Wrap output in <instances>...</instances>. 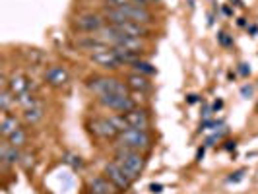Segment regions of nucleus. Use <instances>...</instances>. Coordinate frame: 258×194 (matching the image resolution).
<instances>
[{
  "label": "nucleus",
  "mask_w": 258,
  "mask_h": 194,
  "mask_svg": "<svg viewBox=\"0 0 258 194\" xmlns=\"http://www.w3.org/2000/svg\"><path fill=\"white\" fill-rule=\"evenodd\" d=\"M115 163L122 167V171L128 175L132 180L138 179V175L144 171L146 167V159L140 151L136 149H128V148H120L115 153Z\"/></svg>",
  "instance_id": "nucleus-1"
},
{
  "label": "nucleus",
  "mask_w": 258,
  "mask_h": 194,
  "mask_svg": "<svg viewBox=\"0 0 258 194\" xmlns=\"http://www.w3.org/2000/svg\"><path fill=\"white\" fill-rule=\"evenodd\" d=\"M87 90H91L95 95H109V93H116V95H128V86L122 84L116 78H91L87 82Z\"/></svg>",
  "instance_id": "nucleus-2"
},
{
  "label": "nucleus",
  "mask_w": 258,
  "mask_h": 194,
  "mask_svg": "<svg viewBox=\"0 0 258 194\" xmlns=\"http://www.w3.org/2000/svg\"><path fill=\"white\" fill-rule=\"evenodd\" d=\"M118 140L122 144V148L136 149V151H144V149L152 148V136L148 134V130H136L130 128L118 134Z\"/></svg>",
  "instance_id": "nucleus-3"
},
{
  "label": "nucleus",
  "mask_w": 258,
  "mask_h": 194,
  "mask_svg": "<svg viewBox=\"0 0 258 194\" xmlns=\"http://www.w3.org/2000/svg\"><path fill=\"white\" fill-rule=\"evenodd\" d=\"M105 177L111 180L118 190H128L130 184L134 182V180L130 179L128 175L122 171V167H120V165H116L115 161L105 165Z\"/></svg>",
  "instance_id": "nucleus-4"
},
{
  "label": "nucleus",
  "mask_w": 258,
  "mask_h": 194,
  "mask_svg": "<svg viewBox=\"0 0 258 194\" xmlns=\"http://www.w3.org/2000/svg\"><path fill=\"white\" fill-rule=\"evenodd\" d=\"M99 103L103 107H109L113 111H118V113H128L132 111L136 105L130 99L128 95H116V93H109V95H101Z\"/></svg>",
  "instance_id": "nucleus-5"
},
{
  "label": "nucleus",
  "mask_w": 258,
  "mask_h": 194,
  "mask_svg": "<svg viewBox=\"0 0 258 194\" xmlns=\"http://www.w3.org/2000/svg\"><path fill=\"white\" fill-rule=\"evenodd\" d=\"M91 60H93L95 64L103 66V68H107V70H116L118 66H122L120 60L116 59L113 47H105V49H101V51L91 53Z\"/></svg>",
  "instance_id": "nucleus-6"
},
{
  "label": "nucleus",
  "mask_w": 258,
  "mask_h": 194,
  "mask_svg": "<svg viewBox=\"0 0 258 194\" xmlns=\"http://www.w3.org/2000/svg\"><path fill=\"white\" fill-rule=\"evenodd\" d=\"M89 130L97 138H103V140H111V138L120 134L115 128V124L111 122V119H93L89 122Z\"/></svg>",
  "instance_id": "nucleus-7"
},
{
  "label": "nucleus",
  "mask_w": 258,
  "mask_h": 194,
  "mask_svg": "<svg viewBox=\"0 0 258 194\" xmlns=\"http://www.w3.org/2000/svg\"><path fill=\"white\" fill-rule=\"evenodd\" d=\"M120 10L124 12L128 22H136V24H144V26H146L148 22H152V12H150L146 6H138V4H134V2H130V4L120 6Z\"/></svg>",
  "instance_id": "nucleus-8"
},
{
  "label": "nucleus",
  "mask_w": 258,
  "mask_h": 194,
  "mask_svg": "<svg viewBox=\"0 0 258 194\" xmlns=\"http://www.w3.org/2000/svg\"><path fill=\"white\" fill-rule=\"evenodd\" d=\"M122 115H124V119H126L130 128H136V130H148L150 128V115L144 109L134 107L132 111L122 113Z\"/></svg>",
  "instance_id": "nucleus-9"
},
{
  "label": "nucleus",
  "mask_w": 258,
  "mask_h": 194,
  "mask_svg": "<svg viewBox=\"0 0 258 194\" xmlns=\"http://www.w3.org/2000/svg\"><path fill=\"white\" fill-rule=\"evenodd\" d=\"M103 22L105 20L97 14H84L76 20V28L80 31H86V33H97L101 28H105Z\"/></svg>",
  "instance_id": "nucleus-10"
},
{
  "label": "nucleus",
  "mask_w": 258,
  "mask_h": 194,
  "mask_svg": "<svg viewBox=\"0 0 258 194\" xmlns=\"http://www.w3.org/2000/svg\"><path fill=\"white\" fill-rule=\"evenodd\" d=\"M45 80H47V84H49V86H53V88H62V86H66V84H68L70 74H68V70H66V68H62V66H53V68H49V70H47Z\"/></svg>",
  "instance_id": "nucleus-11"
},
{
  "label": "nucleus",
  "mask_w": 258,
  "mask_h": 194,
  "mask_svg": "<svg viewBox=\"0 0 258 194\" xmlns=\"http://www.w3.org/2000/svg\"><path fill=\"white\" fill-rule=\"evenodd\" d=\"M115 28L120 31L122 35H126V37H138V39H142V37H146V35L150 33V30H148L144 24H136V22H124V24H116Z\"/></svg>",
  "instance_id": "nucleus-12"
},
{
  "label": "nucleus",
  "mask_w": 258,
  "mask_h": 194,
  "mask_svg": "<svg viewBox=\"0 0 258 194\" xmlns=\"http://www.w3.org/2000/svg\"><path fill=\"white\" fill-rule=\"evenodd\" d=\"M0 159H2V165L8 167V165H16L22 161V153L18 151L16 146H12L10 142H4L0 146Z\"/></svg>",
  "instance_id": "nucleus-13"
},
{
  "label": "nucleus",
  "mask_w": 258,
  "mask_h": 194,
  "mask_svg": "<svg viewBox=\"0 0 258 194\" xmlns=\"http://www.w3.org/2000/svg\"><path fill=\"white\" fill-rule=\"evenodd\" d=\"M29 88H31V84H29V80L24 74H14L8 80V86H6V90L10 91L12 95H16V97L29 91Z\"/></svg>",
  "instance_id": "nucleus-14"
},
{
  "label": "nucleus",
  "mask_w": 258,
  "mask_h": 194,
  "mask_svg": "<svg viewBox=\"0 0 258 194\" xmlns=\"http://www.w3.org/2000/svg\"><path fill=\"white\" fill-rule=\"evenodd\" d=\"M89 190L95 194H116L118 188L107 177H95L89 180Z\"/></svg>",
  "instance_id": "nucleus-15"
},
{
  "label": "nucleus",
  "mask_w": 258,
  "mask_h": 194,
  "mask_svg": "<svg viewBox=\"0 0 258 194\" xmlns=\"http://www.w3.org/2000/svg\"><path fill=\"white\" fill-rule=\"evenodd\" d=\"M113 51H115L116 59L120 60V64H134V62L142 60L140 59L142 53H138V51H130V49H124V47H113Z\"/></svg>",
  "instance_id": "nucleus-16"
},
{
  "label": "nucleus",
  "mask_w": 258,
  "mask_h": 194,
  "mask_svg": "<svg viewBox=\"0 0 258 194\" xmlns=\"http://www.w3.org/2000/svg\"><path fill=\"white\" fill-rule=\"evenodd\" d=\"M126 86H128V90L138 91V93H144V91L150 90V82L142 74H130L128 80H126Z\"/></svg>",
  "instance_id": "nucleus-17"
},
{
  "label": "nucleus",
  "mask_w": 258,
  "mask_h": 194,
  "mask_svg": "<svg viewBox=\"0 0 258 194\" xmlns=\"http://www.w3.org/2000/svg\"><path fill=\"white\" fill-rule=\"evenodd\" d=\"M18 128H22V126H20V120L16 119V117H12V115H4V117H2L0 132H2L4 138H8L10 134H14Z\"/></svg>",
  "instance_id": "nucleus-18"
},
{
  "label": "nucleus",
  "mask_w": 258,
  "mask_h": 194,
  "mask_svg": "<svg viewBox=\"0 0 258 194\" xmlns=\"http://www.w3.org/2000/svg\"><path fill=\"white\" fill-rule=\"evenodd\" d=\"M43 105H35V107H31V109H26L24 111V119H26V122L28 124H35V122H39V120L43 119Z\"/></svg>",
  "instance_id": "nucleus-19"
},
{
  "label": "nucleus",
  "mask_w": 258,
  "mask_h": 194,
  "mask_svg": "<svg viewBox=\"0 0 258 194\" xmlns=\"http://www.w3.org/2000/svg\"><path fill=\"white\" fill-rule=\"evenodd\" d=\"M115 47H124V49H130V51H138V53H142L144 43H142V39H138V37H126V35H122V37H120V41H118Z\"/></svg>",
  "instance_id": "nucleus-20"
},
{
  "label": "nucleus",
  "mask_w": 258,
  "mask_h": 194,
  "mask_svg": "<svg viewBox=\"0 0 258 194\" xmlns=\"http://www.w3.org/2000/svg\"><path fill=\"white\" fill-rule=\"evenodd\" d=\"M6 140H8L12 146H16V148H22V146H26V142H28V134H26L24 128H18L14 134H10Z\"/></svg>",
  "instance_id": "nucleus-21"
},
{
  "label": "nucleus",
  "mask_w": 258,
  "mask_h": 194,
  "mask_svg": "<svg viewBox=\"0 0 258 194\" xmlns=\"http://www.w3.org/2000/svg\"><path fill=\"white\" fill-rule=\"evenodd\" d=\"M132 68L136 70V74H142V76L156 74V68H154L150 62H146V60H138V62H134V64H132Z\"/></svg>",
  "instance_id": "nucleus-22"
},
{
  "label": "nucleus",
  "mask_w": 258,
  "mask_h": 194,
  "mask_svg": "<svg viewBox=\"0 0 258 194\" xmlns=\"http://www.w3.org/2000/svg\"><path fill=\"white\" fill-rule=\"evenodd\" d=\"M18 103L22 105L24 109H31V107L39 105L37 103V99H35V95H33V93H29V91L22 93V95H18Z\"/></svg>",
  "instance_id": "nucleus-23"
},
{
  "label": "nucleus",
  "mask_w": 258,
  "mask_h": 194,
  "mask_svg": "<svg viewBox=\"0 0 258 194\" xmlns=\"http://www.w3.org/2000/svg\"><path fill=\"white\" fill-rule=\"evenodd\" d=\"M109 119H111V122L115 124V128L118 130V132L130 130L128 122H126V119H124V115H122V113H118V115H113V117H109Z\"/></svg>",
  "instance_id": "nucleus-24"
},
{
  "label": "nucleus",
  "mask_w": 258,
  "mask_h": 194,
  "mask_svg": "<svg viewBox=\"0 0 258 194\" xmlns=\"http://www.w3.org/2000/svg\"><path fill=\"white\" fill-rule=\"evenodd\" d=\"M10 105H12V93L8 90H2V93H0V109H2V113H8Z\"/></svg>",
  "instance_id": "nucleus-25"
},
{
  "label": "nucleus",
  "mask_w": 258,
  "mask_h": 194,
  "mask_svg": "<svg viewBox=\"0 0 258 194\" xmlns=\"http://www.w3.org/2000/svg\"><path fill=\"white\" fill-rule=\"evenodd\" d=\"M20 163H22V167H24L26 171H29V169L33 167V155H31V153H26V155H22V161H20Z\"/></svg>",
  "instance_id": "nucleus-26"
},
{
  "label": "nucleus",
  "mask_w": 258,
  "mask_h": 194,
  "mask_svg": "<svg viewBox=\"0 0 258 194\" xmlns=\"http://www.w3.org/2000/svg\"><path fill=\"white\" fill-rule=\"evenodd\" d=\"M66 163H70L74 169H78V167H82V157H78V155H68L66 157Z\"/></svg>",
  "instance_id": "nucleus-27"
},
{
  "label": "nucleus",
  "mask_w": 258,
  "mask_h": 194,
  "mask_svg": "<svg viewBox=\"0 0 258 194\" xmlns=\"http://www.w3.org/2000/svg\"><path fill=\"white\" fill-rule=\"evenodd\" d=\"M223 134H225V128H221V132H215L214 136H210V138L206 140V144H208V146H214L217 140H221V136Z\"/></svg>",
  "instance_id": "nucleus-28"
},
{
  "label": "nucleus",
  "mask_w": 258,
  "mask_h": 194,
  "mask_svg": "<svg viewBox=\"0 0 258 194\" xmlns=\"http://www.w3.org/2000/svg\"><path fill=\"white\" fill-rule=\"evenodd\" d=\"M217 39H219V43H221V45H225V47L233 45V39L227 37V33H219V35H217Z\"/></svg>",
  "instance_id": "nucleus-29"
},
{
  "label": "nucleus",
  "mask_w": 258,
  "mask_h": 194,
  "mask_svg": "<svg viewBox=\"0 0 258 194\" xmlns=\"http://www.w3.org/2000/svg\"><path fill=\"white\" fill-rule=\"evenodd\" d=\"M109 2V6H113V8H120V6H124V4H130V0H107Z\"/></svg>",
  "instance_id": "nucleus-30"
},
{
  "label": "nucleus",
  "mask_w": 258,
  "mask_h": 194,
  "mask_svg": "<svg viewBox=\"0 0 258 194\" xmlns=\"http://www.w3.org/2000/svg\"><path fill=\"white\" fill-rule=\"evenodd\" d=\"M243 175H244V171H237V173H233L227 180H229V182H239V180L243 179Z\"/></svg>",
  "instance_id": "nucleus-31"
},
{
  "label": "nucleus",
  "mask_w": 258,
  "mask_h": 194,
  "mask_svg": "<svg viewBox=\"0 0 258 194\" xmlns=\"http://www.w3.org/2000/svg\"><path fill=\"white\" fill-rule=\"evenodd\" d=\"M221 122H215V120H206L204 124H202V130H206V128H214V126H219Z\"/></svg>",
  "instance_id": "nucleus-32"
},
{
  "label": "nucleus",
  "mask_w": 258,
  "mask_h": 194,
  "mask_svg": "<svg viewBox=\"0 0 258 194\" xmlns=\"http://www.w3.org/2000/svg\"><path fill=\"white\" fill-rule=\"evenodd\" d=\"M161 188H163V186H161V184H156V182L150 184V190H152V192H161Z\"/></svg>",
  "instance_id": "nucleus-33"
},
{
  "label": "nucleus",
  "mask_w": 258,
  "mask_h": 194,
  "mask_svg": "<svg viewBox=\"0 0 258 194\" xmlns=\"http://www.w3.org/2000/svg\"><path fill=\"white\" fill-rule=\"evenodd\" d=\"M221 107H223V101H221V99H217V101L214 103V107H212V109H214V111H219Z\"/></svg>",
  "instance_id": "nucleus-34"
},
{
  "label": "nucleus",
  "mask_w": 258,
  "mask_h": 194,
  "mask_svg": "<svg viewBox=\"0 0 258 194\" xmlns=\"http://www.w3.org/2000/svg\"><path fill=\"white\" fill-rule=\"evenodd\" d=\"M241 93H243V95H250V93H252V88H250V86H244L243 90H241Z\"/></svg>",
  "instance_id": "nucleus-35"
},
{
  "label": "nucleus",
  "mask_w": 258,
  "mask_h": 194,
  "mask_svg": "<svg viewBox=\"0 0 258 194\" xmlns=\"http://www.w3.org/2000/svg\"><path fill=\"white\" fill-rule=\"evenodd\" d=\"M239 70H241V74H248V72H250V68H246V64H241V68H239Z\"/></svg>",
  "instance_id": "nucleus-36"
},
{
  "label": "nucleus",
  "mask_w": 258,
  "mask_h": 194,
  "mask_svg": "<svg viewBox=\"0 0 258 194\" xmlns=\"http://www.w3.org/2000/svg\"><path fill=\"white\" fill-rule=\"evenodd\" d=\"M202 157H204V148H200L198 149V153H196V159H198V161H200Z\"/></svg>",
  "instance_id": "nucleus-37"
},
{
  "label": "nucleus",
  "mask_w": 258,
  "mask_h": 194,
  "mask_svg": "<svg viewBox=\"0 0 258 194\" xmlns=\"http://www.w3.org/2000/svg\"><path fill=\"white\" fill-rule=\"evenodd\" d=\"M196 101H198L196 95H188V103H196Z\"/></svg>",
  "instance_id": "nucleus-38"
},
{
  "label": "nucleus",
  "mask_w": 258,
  "mask_h": 194,
  "mask_svg": "<svg viewBox=\"0 0 258 194\" xmlns=\"http://www.w3.org/2000/svg\"><path fill=\"white\" fill-rule=\"evenodd\" d=\"M225 149H235V142H225Z\"/></svg>",
  "instance_id": "nucleus-39"
},
{
  "label": "nucleus",
  "mask_w": 258,
  "mask_h": 194,
  "mask_svg": "<svg viewBox=\"0 0 258 194\" xmlns=\"http://www.w3.org/2000/svg\"><path fill=\"white\" fill-rule=\"evenodd\" d=\"M231 2H235V6H243V2H241V0H231Z\"/></svg>",
  "instance_id": "nucleus-40"
},
{
  "label": "nucleus",
  "mask_w": 258,
  "mask_h": 194,
  "mask_svg": "<svg viewBox=\"0 0 258 194\" xmlns=\"http://www.w3.org/2000/svg\"><path fill=\"white\" fill-rule=\"evenodd\" d=\"M89 194H95V192H91V190H89Z\"/></svg>",
  "instance_id": "nucleus-41"
}]
</instances>
